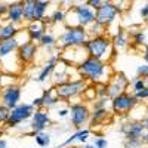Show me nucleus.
Returning a JSON list of instances; mask_svg holds the SVG:
<instances>
[{
	"mask_svg": "<svg viewBox=\"0 0 148 148\" xmlns=\"http://www.w3.org/2000/svg\"><path fill=\"white\" fill-rule=\"evenodd\" d=\"M79 76L88 80L89 83H108L110 79L113 77V70L110 67V62L93 58V56H86L82 62L77 65Z\"/></svg>",
	"mask_w": 148,
	"mask_h": 148,
	"instance_id": "nucleus-1",
	"label": "nucleus"
},
{
	"mask_svg": "<svg viewBox=\"0 0 148 148\" xmlns=\"http://www.w3.org/2000/svg\"><path fill=\"white\" fill-rule=\"evenodd\" d=\"M90 113L88 104L84 102H74L70 105V117H71V126L74 129H82L84 125L90 121Z\"/></svg>",
	"mask_w": 148,
	"mask_h": 148,
	"instance_id": "nucleus-8",
	"label": "nucleus"
},
{
	"mask_svg": "<svg viewBox=\"0 0 148 148\" xmlns=\"http://www.w3.org/2000/svg\"><path fill=\"white\" fill-rule=\"evenodd\" d=\"M120 15H121V10L113 0H105L104 5L95 10V21L102 24L104 27H110L117 21Z\"/></svg>",
	"mask_w": 148,
	"mask_h": 148,
	"instance_id": "nucleus-7",
	"label": "nucleus"
},
{
	"mask_svg": "<svg viewBox=\"0 0 148 148\" xmlns=\"http://www.w3.org/2000/svg\"><path fill=\"white\" fill-rule=\"evenodd\" d=\"M39 0H22L24 8V21L25 22H34L36 21V6Z\"/></svg>",
	"mask_w": 148,
	"mask_h": 148,
	"instance_id": "nucleus-22",
	"label": "nucleus"
},
{
	"mask_svg": "<svg viewBox=\"0 0 148 148\" xmlns=\"http://www.w3.org/2000/svg\"><path fill=\"white\" fill-rule=\"evenodd\" d=\"M19 42L16 37L14 39H9V40H3L0 42V61L5 62V59L10 55H16L18 52V47H19Z\"/></svg>",
	"mask_w": 148,
	"mask_h": 148,
	"instance_id": "nucleus-17",
	"label": "nucleus"
},
{
	"mask_svg": "<svg viewBox=\"0 0 148 148\" xmlns=\"http://www.w3.org/2000/svg\"><path fill=\"white\" fill-rule=\"evenodd\" d=\"M65 16H67V14H65L64 9H56L53 14L47 18V21L51 24H62V22H65Z\"/></svg>",
	"mask_w": 148,
	"mask_h": 148,
	"instance_id": "nucleus-27",
	"label": "nucleus"
},
{
	"mask_svg": "<svg viewBox=\"0 0 148 148\" xmlns=\"http://www.w3.org/2000/svg\"><path fill=\"white\" fill-rule=\"evenodd\" d=\"M6 14H8V5L0 3V18H2V16H6Z\"/></svg>",
	"mask_w": 148,
	"mask_h": 148,
	"instance_id": "nucleus-40",
	"label": "nucleus"
},
{
	"mask_svg": "<svg viewBox=\"0 0 148 148\" xmlns=\"http://www.w3.org/2000/svg\"><path fill=\"white\" fill-rule=\"evenodd\" d=\"M70 114V107L68 108H62V110H58V116L59 117H67Z\"/></svg>",
	"mask_w": 148,
	"mask_h": 148,
	"instance_id": "nucleus-41",
	"label": "nucleus"
},
{
	"mask_svg": "<svg viewBox=\"0 0 148 148\" xmlns=\"http://www.w3.org/2000/svg\"><path fill=\"white\" fill-rule=\"evenodd\" d=\"M108 104H111V98H110V96L96 98L95 102H93V108H105Z\"/></svg>",
	"mask_w": 148,
	"mask_h": 148,
	"instance_id": "nucleus-32",
	"label": "nucleus"
},
{
	"mask_svg": "<svg viewBox=\"0 0 148 148\" xmlns=\"http://www.w3.org/2000/svg\"><path fill=\"white\" fill-rule=\"evenodd\" d=\"M67 16L74 18V21L70 24V25H80V27L88 28L92 22H95V9H92L88 3L71 5Z\"/></svg>",
	"mask_w": 148,
	"mask_h": 148,
	"instance_id": "nucleus-6",
	"label": "nucleus"
},
{
	"mask_svg": "<svg viewBox=\"0 0 148 148\" xmlns=\"http://www.w3.org/2000/svg\"><path fill=\"white\" fill-rule=\"evenodd\" d=\"M139 104V101L136 99L135 93H129L127 90L123 92L114 98H111V111L113 114L119 116V117H129V114L135 110Z\"/></svg>",
	"mask_w": 148,
	"mask_h": 148,
	"instance_id": "nucleus-4",
	"label": "nucleus"
},
{
	"mask_svg": "<svg viewBox=\"0 0 148 148\" xmlns=\"http://www.w3.org/2000/svg\"><path fill=\"white\" fill-rule=\"evenodd\" d=\"M31 104H33L36 108H45V107H43V98H42V96H39V98H34Z\"/></svg>",
	"mask_w": 148,
	"mask_h": 148,
	"instance_id": "nucleus-39",
	"label": "nucleus"
},
{
	"mask_svg": "<svg viewBox=\"0 0 148 148\" xmlns=\"http://www.w3.org/2000/svg\"><path fill=\"white\" fill-rule=\"evenodd\" d=\"M111 40H113V46L116 47V51L119 49H125L129 45V37H127V33L123 30V28H119V31L111 37Z\"/></svg>",
	"mask_w": 148,
	"mask_h": 148,
	"instance_id": "nucleus-23",
	"label": "nucleus"
},
{
	"mask_svg": "<svg viewBox=\"0 0 148 148\" xmlns=\"http://www.w3.org/2000/svg\"><path fill=\"white\" fill-rule=\"evenodd\" d=\"M89 39V33L84 27L80 25H67L65 31L59 36L58 40V46L62 49H68V47H84L86 42Z\"/></svg>",
	"mask_w": 148,
	"mask_h": 148,
	"instance_id": "nucleus-3",
	"label": "nucleus"
},
{
	"mask_svg": "<svg viewBox=\"0 0 148 148\" xmlns=\"http://www.w3.org/2000/svg\"><path fill=\"white\" fill-rule=\"evenodd\" d=\"M142 121H144V125H145V127L148 129V114H147V116L144 117V120H142Z\"/></svg>",
	"mask_w": 148,
	"mask_h": 148,
	"instance_id": "nucleus-45",
	"label": "nucleus"
},
{
	"mask_svg": "<svg viewBox=\"0 0 148 148\" xmlns=\"http://www.w3.org/2000/svg\"><path fill=\"white\" fill-rule=\"evenodd\" d=\"M9 116H10V108H8L3 104H0V125H6Z\"/></svg>",
	"mask_w": 148,
	"mask_h": 148,
	"instance_id": "nucleus-31",
	"label": "nucleus"
},
{
	"mask_svg": "<svg viewBox=\"0 0 148 148\" xmlns=\"http://www.w3.org/2000/svg\"><path fill=\"white\" fill-rule=\"evenodd\" d=\"M21 101V88L16 84H9L2 89L0 93V104L6 105L8 108H15Z\"/></svg>",
	"mask_w": 148,
	"mask_h": 148,
	"instance_id": "nucleus-13",
	"label": "nucleus"
},
{
	"mask_svg": "<svg viewBox=\"0 0 148 148\" xmlns=\"http://www.w3.org/2000/svg\"><path fill=\"white\" fill-rule=\"evenodd\" d=\"M39 45H40L42 47L47 49V51H51V49H53V47H59V46H58V40L55 39L52 34H49V33H46V34L42 37L40 42H39Z\"/></svg>",
	"mask_w": 148,
	"mask_h": 148,
	"instance_id": "nucleus-25",
	"label": "nucleus"
},
{
	"mask_svg": "<svg viewBox=\"0 0 148 148\" xmlns=\"http://www.w3.org/2000/svg\"><path fill=\"white\" fill-rule=\"evenodd\" d=\"M105 28H107V27H104L102 24H99V22H96V21H95V22H92L86 30H88V33H89V37H93V36L105 34Z\"/></svg>",
	"mask_w": 148,
	"mask_h": 148,
	"instance_id": "nucleus-26",
	"label": "nucleus"
},
{
	"mask_svg": "<svg viewBox=\"0 0 148 148\" xmlns=\"http://www.w3.org/2000/svg\"><path fill=\"white\" fill-rule=\"evenodd\" d=\"M34 108L36 107L33 104H25V102L21 104L19 102L15 108L10 110V116H9V119L6 121V126L8 127H15V126L19 125V123L31 119L33 113H34Z\"/></svg>",
	"mask_w": 148,
	"mask_h": 148,
	"instance_id": "nucleus-9",
	"label": "nucleus"
},
{
	"mask_svg": "<svg viewBox=\"0 0 148 148\" xmlns=\"http://www.w3.org/2000/svg\"><path fill=\"white\" fill-rule=\"evenodd\" d=\"M142 145H144L142 139H126L125 141L126 148H142Z\"/></svg>",
	"mask_w": 148,
	"mask_h": 148,
	"instance_id": "nucleus-33",
	"label": "nucleus"
},
{
	"mask_svg": "<svg viewBox=\"0 0 148 148\" xmlns=\"http://www.w3.org/2000/svg\"><path fill=\"white\" fill-rule=\"evenodd\" d=\"M88 86H89V82L82 77L77 80H67L65 83L58 84L55 88H56V93L61 101H70L73 98L83 95V92L86 90Z\"/></svg>",
	"mask_w": 148,
	"mask_h": 148,
	"instance_id": "nucleus-5",
	"label": "nucleus"
},
{
	"mask_svg": "<svg viewBox=\"0 0 148 148\" xmlns=\"http://www.w3.org/2000/svg\"><path fill=\"white\" fill-rule=\"evenodd\" d=\"M84 49L89 56L98 58L104 62H110L116 56V47L113 46V40L107 34L89 37L84 45Z\"/></svg>",
	"mask_w": 148,
	"mask_h": 148,
	"instance_id": "nucleus-2",
	"label": "nucleus"
},
{
	"mask_svg": "<svg viewBox=\"0 0 148 148\" xmlns=\"http://www.w3.org/2000/svg\"><path fill=\"white\" fill-rule=\"evenodd\" d=\"M147 127L142 120H130L120 126V132L125 135V139H142Z\"/></svg>",
	"mask_w": 148,
	"mask_h": 148,
	"instance_id": "nucleus-10",
	"label": "nucleus"
},
{
	"mask_svg": "<svg viewBox=\"0 0 148 148\" xmlns=\"http://www.w3.org/2000/svg\"><path fill=\"white\" fill-rule=\"evenodd\" d=\"M139 15H141V18H142V19L148 21V3H145V5L141 8V10H139Z\"/></svg>",
	"mask_w": 148,
	"mask_h": 148,
	"instance_id": "nucleus-38",
	"label": "nucleus"
},
{
	"mask_svg": "<svg viewBox=\"0 0 148 148\" xmlns=\"http://www.w3.org/2000/svg\"><path fill=\"white\" fill-rule=\"evenodd\" d=\"M37 51H39V47H37L36 42L27 40V42L21 43L19 47H18V52H16L21 64H31L33 61L36 59Z\"/></svg>",
	"mask_w": 148,
	"mask_h": 148,
	"instance_id": "nucleus-14",
	"label": "nucleus"
},
{
	"mask_svg": "<svg viewBox=\"0 0 148 148\" xmlns=\"http://www.w3.org/2000/svg\"><path fill=\"white\" fill-rule=\"evenodd\" d=\"M34 138H36V144L39 145V147H47L49 144H51V135L45 133V130L43 132H39Z\"/></svg>",
	"mask_w": 148,
	"mask_h": 148,
	"instance_id": "nucleus-29",
	"label": "nucleus"
},
{
	"mask_svg": "<svg viewBox=\"0 0 148 148\" xmlns=\"http://www.w3.org/2000/svg\"><path fill=\"white\" fill-rule=\"evenodd\" d=\"M107 86H108V96L114 98V96L127 90V88L130 86V80L123 73H116V74H113V77L110 79Z\"/></svg>",
	"mask_w": 148,
	"mask_h": 148,
	"instance_id": "nucleus-12",
	"label": "nucleus"
},
{
	"mask_svg": "<svg viewBox=\"0 0 148 148\" xmlns=\"http://www.w3.org/2000/svg\"><path fill=\"white\" fill-rule=\"evenodd\" d=\"M84 148H96L95 145H84Z\"/></svg>",
	"mask_w": 148,
	"mask_h": 148,
	"instance_id": "nucleus-47",
	"label": "nucleus"
},
{
	"mask_svg": "<svg viewBox=\"0 0 148 148\" xmlns=\"http://www.w3.org/2000/svg\"><path fill=\"white\" fill-rule=\"evenodd\" d=\"M3 84V77H2V73H0V86Z\"/></svg>",
	"mask_w": 148,
	"mask_h": 148,
	"instance_id": "nucleus-46",
	"label": "nucleus"
},
{
	"mask_svg": "<svg viewBox=\"0 0 148 148\" xmlns=\"http://www.w3.org/2000/svg\"><path fill=\"white\" fill-rule=\"evenodd\" d=\"M93 145H95L96 148H107V147H108V141H107L105 138H96L95 142H93Z\"/></svg>",
	"mask_w": 148,
	"mask_h": 148,
	"instance_id": "nucleus-36",
	"label": "nucleus"
},
{
	"mask_svg": "<svg viewBox=\"0 0 148 148\" xmlns=\"http://www.w3.org/2000/svg\"><path fill=\"white\" fill-rule=\"evenodd\" d=\"M142 141H144V144H148V129H147V130H145V133H144Z\"/></svg>",
	"mask_w": 148,
	"mask_h": 148,
	"instance_id": "nucleus-44",
	"label": "nucleus"
},
{
	"mask_svg": "<svg viewBox=\"0 0 148 148\" xmlns=\"http://www.w3.org/2000/svg\"><path fill=\"white\" fill-rule=\"evenodd\" d=\"M135 96H136V99L139 102L148 101V86H147V88H144L142 90H139V92H135Z\"/></svg>",
	"mask_w": 148,
	"mask_h": 148,
	"instance_id": "nucleus-34",
	"label": "nucleus"
},
{
	"mask_svg": "<svg viewBox=\"0 0 148 148\" xmlns=\"http://www.w3.org/2000/svg\"><path fill=\"white\" fill-rule=\"evenodd\" d=\"M0 148H8V142L3 138H0Z\"/></svg>",
	"mask_w": 148,
	"mask_h": 148,
	"instance_id": "nucleus-43",
	"label": "nucleus"
},
{
	"mask_svg": "<svg viewBox=\"0 0 148 148\" xmlns=\"http://www.w3.org/2000/svg\"><path fill=\"white\" fill-rule=\"evenodd\" d=\"M142 53H144V55H142V56H144V61L148 64V45H147V43L144 45V52H142Z\"/></svg>",
	"mask_w": 148,
	"mask_h": 148,
	"instance_id": "nucleus-42",
	"label": "nucleus"
},
{
	"mask_svg": "<svg viewBox=\"0 0 148 148\" xmlns=\"http://www.w3.org/2000/svg\"><path fill=\"white\" fill-rule=\"evenodd\" d=\"M51 5L49 0H39L36 6V21H45L46 18V10Z\"/></svg>",
	"mask_w": 148,
	"mask_h": 148,
	"instance_id": "nucleus-24",
	"label": "nucleus"
},
{
	"mask_svg": "<svg viewBox=\"0 0 148 148\" xmlns=\"http://www.w3.org/2000/svg\"><path fill=\"white\" fill-rule=\"evenodd\" d=\"M18 34H19V28L14 22H8L5 25H0V42L14 39Z\"/></svg>",
	"mask_w": 148,
	"mask_h": 148,
	"instance_id": "nucleus-21",
	"label": "nucleus"
},
{
	"mask_svg": "<svg viewBox=\"0 0 148 148\" xmlns=\"http://www.w3.org/2000/svg\"><path fill=\"white\" fill-rule=\"evenodd\" d=\"M49 21H34V22H30L27 25V34H28V39L31 42H36L39 43L40 39L46 34V25H47Z\"/></svg>",
	"mask_w": 148,
	"mask_h": 148,
	"instance_id": "nucleus-15",
	"label": "nucleus"
},
{
	"mask_svg": "<svg viewBox=\"0 0 148 148\" xmlns=\"http://www.w3.org/2000/svg\"><path fill=\"white\" fill-rule=\"evenodd\" d=\"M129 33L132 34V40H133V45H136V46H144L147 43V37H145V33L144 31H130Z\"/></svg>",
	"mask_w": 148,
	"mask_h": 148,
	"instance_id": "nucleus-28",
	"label": "nucleus"
},
{
	"mask_svg": "<svg viewBox=\"0 0 148 148\" xmlns=\"http://www.w3.org/2000/svg\"><path fill=\"white\" fill-rule=\"evenodd\" d=\"M111 113H113V111H108L107 107L105 108H93L92 113H90V121H89V125L90 126L101 125V123H104L110 117Z\"/></svg>",
	"mask_w": 148,
	"mask_h": 148,
	"instance_id": "nucleus-20",
	"label": "nucleus"
},
{
	"mask_svg": "<svg viewBox=\"0 0 148 148\" xmlns=\"http://www.w3.org/2000/svg\"><path fill=\"white\" fill-rule=\"evenodd\" d=\"M83 98H84V101H88V102H92V101H95L96 99V89H95V84L93 86H88L86 88V90L83 92Z\"/></svg>",
	"mask_w": 148,
	"mask_h": 148,
	"instance_id": "nucleus-30",
	"label": "nucleus"
},
{
	"mask_svg": "<svg viewBox=\"0 0 148 148\" xmlns=\"http://www.w3.org/2000/svg\"><path fill=\"white\" fill-rule=\"evenodd\" d=\"M58 59H59V55H53V56H51L47 59V62H46V65L43 67V70L40 71V74L37 76V82L39 83H43V82H46L49 77H51V74L55 71V68H56V65H58Z\"/></svg>",
	"mask_w": 148,
	"mask_h": 148,
	"instance_id": "nucleus-18",
	"label": "nucleus"
},
{
	"mask_svg": "<svg viewBox=\"0 0 148 148\" xmlns=\"http://www.w3.org/2000/svg\"><path fill=\"white\" fill-rule=\"evenodd\" d=\"M104 2H105V0H86V3H88L92 9H95V10L99 8V6H102Z\"/></svg>",
	"mask_w": 148,
	"mask_h": 148,
	"instance_id": "nucleus-37",
	"label": "nucleus"
},
{
	"mask_svg": "<svg viewBox=\"0 0 148 148\" xmlns=\"http://www.w3.org/2000/svg\"><path fill=\"white\" fill-rule=\"evenodd\" d=\"M42 98H43V107L46 110L56 107L59 104V101H61L58 93H56V88H55V86H52V88H49V89H45Z\"/></svg>",
	"mask_w": 148,
	"mask_h": 148,
	"instance_id": "nucleus-19",
	"label": "nucleus"
},
{
	"mask_svg": "<svg viewBox=\"0 0 148 148\" xmlns=\"http://www.w3.org/2000/svg\"><path fill=\"white\" fill-rule=\"evenodd\" d=\"M136 76L138 77H148V64L139 65L136 68Z\"/></svg>",
	"mask_w": 148,
	"mask_h": 148,
	"instance_id": "nucleus-35",
	"label": "nucleus"
},
{
	"mask_svg": "<svg viewBox=\"0 0 148 148\" xmlns=\"http://www.w3.org/2000/svg\"><path fill=\"white\" fill-rule=\"evenodd\" d=\"M49 125H51V116L46 111V108H36L34 113H33V117H31V133L33 136H36L39 132H43Z\"/></svg>",
	"mask_w": 148,
	"mask_h": 148,
	"instance_id": "nucleus-11",
	"label": "nucleus"
},
{
	"mask_svg": "<svg viewBox=\"0 0 148 148\" xmlns=\"http://www.w3.org/2000/svg\"><path fill=\"white\" fill-rule=\"evenodd\" d=\"M8 22H14L16 25L24 22V8L22 2H12L8 5V14H6Z\"/></svg>",
	"mask_w": 148,
	"mask_h": 148,
	"instance_id": "nucleus-16",
	"label": "nucleus"
}]
</instances>
